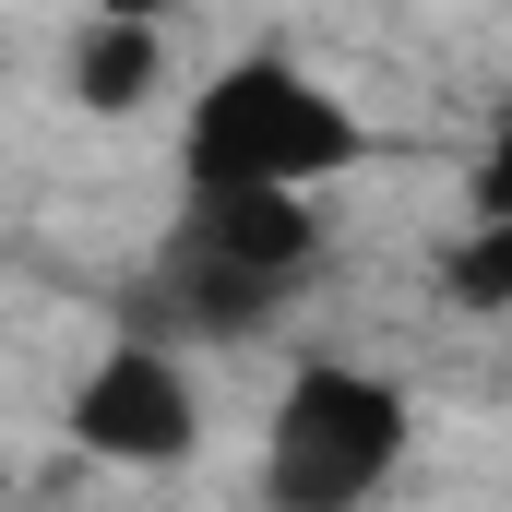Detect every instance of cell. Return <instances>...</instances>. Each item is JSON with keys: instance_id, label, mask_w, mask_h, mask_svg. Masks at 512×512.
I'll return each mask as SVG.
<instances>
[{"instance_id": "1", "label": "cell", "mask_w": 512, "mask_h": 512, "mask_svg": "<svg viewBox=\"0 0 512 512\" xmlns=\"http://www.w3.org/2000/svg\"><path fill=\"white\" fill-rule=\"evenodd\" d=\"M370 167V120L334 72L239 48L227 72H203L179 96V179L191 203H322L334 179Z\"/></svg>"}, {"instance_id": "2", "label": "cell", "mask_w": 512, "mask_h": 512, "mask_svg": "<svg viewBox=\"0 0 512 512\" xmlns=\"http://www.w3.org/2000/svg\"><path fill=\"white\" fill-rule=\"evenodd\" d=\"M417 453V393L358 358H310L262 417V501L274 512H370Z\"/></svg>"}, {"instance_id": "3", "label": "cell", "mask_w": 512, "mask_h": 512, "mask_svg": "<svg viewBox=\"0 0 512 512\" xmlns=\"http://www.w3.org/2000/svg\"><path fill=\"white\" fill-rule=\"evenodd\" d=\"M60 441H72L84 465H108V477H167V465H191V453H203V382H191V358H167V346H108V358H84V382L60 405Z\"/></svg>"}, {"instance_id": "4", "label": "cell", "mask_w": 512, "mask_h": 512, "mask_svg": "<svg viewBox=\"0 0 512 512\" xmlns=\"http://www.w3.org/2000/svg\"><path fill=\"white\" fill-rule=\"evenodd\" d=\"M155 96H167V24H143V12H96V24L72 36V108L120 120V108H155Z\"/></svg>"}]
</instances>
